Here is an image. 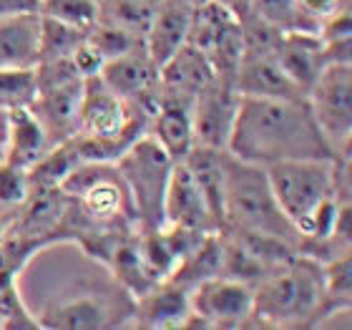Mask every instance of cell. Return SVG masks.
<instances>
[{
	"label": "cell",
	"instance_id": "cell-5",
	"mask_svg": "<svg viewBox=\"0 0 352 330\" xmlns=\"http://www.w3.org/2000/svg\"><path fill=\"white\" fill-rule=\"evenodd\" d=\"M264 172L282 214L292 222V227L302 237L317 207L335 194V156L332 159H289V162L270 164L264 167Z\"/></svg>",
	"mask_w": 352,
	"mask_h": 330
},
{
	"label": "cell",
	"instance_id": "cell-32",
	"mask_svg": "<svg viewBox=\"0 0 352 330\" xmlns=\"http://www.w3.org/2000/svg\"><path fill=\"white\" fill-rule=\"evenodd\" d=\"M297 6L312 23H320L324 18H330L332 13H338L342 8H350V0H297Z\"/></svg>",
	"mask_w": 352,
	"mask_h": 330
},
{
	"label": "cell",
	"instance_id": "cell-11",
	"mask_svg": "<svg viewBox=\"0 0 352 330\" xmlns=\"http://www.w3.org/2000/svg\"><path fill=\"white\" fill-rule=\"evenodd\" d=\"M101 81L131 103H139L146 111L156 109L159 99V66L146 53L144 45H136L131 51L121 53L116 59L103 63Z\"/></svg>",
	"mask_w": 352,
	"mask_h": 330
},
{
	"label": "cell",
	"instance_id": "cell-22",
	"mask_svg": "<svg viewBox=\"0 0 352 330\" xmlns=\"http://www.w3.org/2000/svg\"><path fill=\"white\" fill-rule=\"evenodd\" d=\"M81 154L76 149L74 139H66L60 144H53L41 159L28 167V182L30 189H51V187H60L66 182L68 174L81 164Z\"/></svg>",
	"mask_w": 352,
	"mask_h": 330
},
{
	"label": "cell",
	"instance_id": "cell-20",
	"mask_svg": "<svg viewBox=\"0 0 352 330\" xmlns=\"http://www.w3.org/2000/svg\"><path fill=\"white\" fill-rule=\"evenodd\" d=\"M51 149L48 134L38 116L28 109H13L6 111V149L3 159L10 164L28 169L30 164L41 159Z\"/></svg>",
	"mask_w": 352,
	"mask_h": 330
},
{
	"label": "cell",
	"instance_id": "cell-16",
	"mask_svg": "<svg viewBox=\"0 0 352 330\" xmlns=\"http://www.w3.org/2000/svg\"><path fill=\"white\" fill-rule=\"evenodd\" d=\"M194 8L184 0H156L154 15L144 33V48L156 66L169 61L189 38Z\"/></svg>",
	"mask_w": 352,
	"mask_h": 330
},
{
	"label": "cell",
	"instance_id": "cell-24",
	"mask_svg": "<svg viewBox=\"0 0 352 330\" xmlns=\"http://www.w3.org/2000/svg\"><path fill=\"white\" fill-rule=\"evenodd\" d=\"M156 0H98L101 18L98 21L118 25L133 36L144 38L151 15H154Z\"/></svg>",
	"mask_w": 352,
	"mask_h": 330
},
{
	"label": "cell",
	"instance_id": "cell-13",
	"mask_svg": "<svg viewBox=\"0 0 352 330\" xmlns=\"http://www.w3.org/2000/svg\"><path fill=\"white\" fill-rule=\"evenodd\" d=\"M191 316L189 290L176 285L174 280H164L144 295L133 298L131 328L141 330H171L186 328Z\"/></svg>",
	"mask_w": 352,
	"mask_h": 330
},
{
	"label": "cell",
	"instance_id": "cell-8",
	"mask_svg": "<svg viewBox=\"0 0 352 330\" xmlns=\"http://www.w3.org/2000/svg\"><path fill=\"white\" fill-rule=\"evenodd\" d=\"M307 106L335 154L352 144V63H324L307 91Z\"/></svg>",
	"mask_w": 352,
	"mask_h": 330
},
{
	"label": "cell",
	"instance_id": "cell-30",
	"mask_svg": "<svg viewBox=\"0 0 352 330\" xmlns=\"http://www.w3.org/2000/svg\"><path fill=\"white\" fill-rule=\"evenodd\" d=\"M28 169L10 164L8 159H0V209L18 212V207L28 199Z\"/></svg>",
	"mask_w": 352,
	"mask_h": 330
},
{
	"label": "cell",
	"instance_id": "cell-35",
	"mask_svg": "<svg viewBox=\"0 0 352 330\" xmlns=\"http://www.w3.org/2000/svg\"><path fill=\"white\" fill-rule=\"evenodd\" d=\"M3 149H6V111H0V159H3Z\"/></svg>",
	"mask_w": 352,
	"mask_h": 330
},
{
	"label": "cell",
	"instance_id": "cell-33",
	"mask_svg": "<svg viewBox=\"0 0 352 330\" xmlns=\"http://www.w3.org/2000/svg\"><path fill=\"white\" fill-rule=\"evenodd\" d=\"M214 3H219L221 8H227L236 21H242V18H247V15L252 13V0H214Z\"/></svg>",
	"mask_w": 352,
	"mask_h": 330
},
{
	"label": "cell",
	"instance_id": "cell-18",
	"mask_svg": "<svg viewBox=\"0 0 352 330\" xmlns=\"http://www.w3.org/2000/svg\"><path fill=\"white\" fill-rule=\"evenodd\" d=\"M274 56H277L279 66L285 68V74L305 94L315 83L317 74L324 66L322 41H320L317 33H307V30H285L282 38H279Z\"/></svg>",
	"mask_w": 352,
	"mask_h": 330
},
{
	"label": "cell",
	"instance_id": "cell-17",
	"mask_svg": "<svg viewBox=\"0 0 352 330\" xmlns=\"http://www.w3.org/2000/svg\"><path fill=\"white\" fill-rule=\"evenodd\" d=\"M217 79L206 56L191 43H184L169 61L159 66V94L194 101V96Z\"/></svg>",
	"mask_w": 352,
	"mask_h": 330
},
{
	"label": "cell",
	"instance_id": "cell-34",
	"mask_svg": "<svg viewBox=\"0 0 352 330\" xmlns=\"http://www.w3.org/2000/svg\"><path fill=\"white\" fill-rule=\"evenodd\" d=\"M15 212H8V209H0V243H3V237H6L8 227H10V222H13Z\"/></svg>",
	"mask_w": 352,
	"mask_h": 330
},
{
	"label": "cell",
	"instance_id": "cell-6",
	"mask_svg": "<svg viewBox=\"0 0 352 330\" xmlns=\"http://www.w3.org/2000/svg\"><path fill=\"white\" fill-rule=\"evenodd\" d=\"M131 192L139 229H159L164 225V192L174 162L151 134H144L126 149L116 162Z\"/></svg>",
	"mask_w": 352,
	"mask_h": 330
},
{
	"label": "cell",
	"instance_id": "cell-12",
	"mask_svg": "<svg viewBox=\"0 0 352 330\" xmlns=\"http://www.w3.org/2000/svg\"><path fill=\"white\" fill-rule=\"evenodd\" d=\"M164 225L199 229V232H217L204 194L199 189L191 169L184 162H174L169 172V182L164 192Z\"/></svg>",
	"mask_w": 352,
	"mask_h": 330
},
{
	"label": "cell",
	"instance_id": "cell-27",
	"mask_svg": "<svg viewBox=\"0 0 352 330\" xmlns=\"http://www.w3.org/2000/svg\"><path fill=\"white\" fill-rule=\"evenodd\" d=\"M252 13L279 30H307V33L320 30L317 23L302 13L297 0H252Z\"/></svg>",
	"mask_w": 352,
	"mask_h": 330
},
{
	"label": "cell",
	"instance_id": "cell-9",
	"mask_svg": "<svg viewBox=\"0 0 352 330\" xmlns=\"http://www.w3.org/2000/svg\"><path fill=\"white\" fill-rule=\"evenodd\" d=\"M189 305L186 328H244L252 320V285L214 275L191 287Z\"/></svg>",
	"mask_w": 352,
	"mask_h": 330
},
{
	"label": "cell",
	"instance_id": "cell-14",
	"mask_svg": "<svg viewBox=\"0 0 352 330\" xmlns=\"http://www.w3.org/2000/svg\"><path fill=\"white\" fill-rule=\"evenodd\" d=\"M191 103L184 99L159 94L156 109L148 118V134L156 144L169 154L171 162H184L194 144V124H191Z\"/></svg>",
	"mask_w": 352,
	"mask_h": 330
},
{
	"label": "cell",
	"instance_id": "cell-15",
	"mask_svg": "<svg viewBox=\"0 0 352 330\" xmlns=\"http://www.w3.org/2000/svg\"><path fill=\"white\" fill-rule=\"evenodd\" d=\"M234 83L242 96L307 101V94L285 74L274 53H244Z\"/></svg>",
	"mask_w": 352,
	"mask_h": 330
},
{
	"label": "cell",
	"instance_id": "cell-19",
	"mask_svg": "<svg viewBox=\"0 0 352 330\" xmlns=\"http://www.w3.org/2000/svg\"><path fill=\"white\" fill-rule=\"evenodd\" d=\"M41 59V13L0 18V68H36Z\"/></svg>",
	"mask_w": 352,
	"mask_h": 330
},
{
	"label": "cell",
	"instance_id": "cell-2",
	"mask_svg": "<svg viewBox=\"0 0 352 330\" xmlns=\"http://www.w3.org/2000/svg\"><path fill=\"white\" fill-rule=\"evenodd\" d=\"M324 316L322 262L297 252L252 287L250 325L297 328L320 325Z\"/></svg>",
	"mask_w": 352,
	"mask_h": 330
},
{
	"label": "cell",
	"instance_id": "cell-31",
	"mask_svg": "<svg viewBox=\"0 0 352 330\" xmlns=\"http://www.w3.org/2000/svg\"><path fill=\"white\" fill-rule=\"evenodd\" d=\"M71 61H74L76 71L83 76V79H91V76H98L101 74V68L106 61L101 59V53L96 51L94 45L88 43L86 38H83L81 43H78V48L74 51V56H71Z\"/></svg>",
	"mask_w": 352,
	"mask_h": 330
},
{
	"label": "cell",
	"instance_id": "cell-4",
	"mask_svg": "<svg viewBox=\"0 0 352 330\" xmlns=\"http://www.w3.org/2000/svg\"><path fill=\"white\" fill-rule=\"evenodd\" d=\"M133 295L113 282H81L45 302L36 316L45 330H106L131 325Z\"/></svg>",
	"mask_w": 352,
	"mask_h": 330
},
{
	"label": "cell",
	"instance_id": "cell-21",
	"mask_svg": "<svg viewBox=\"0 0 352 330\" xmlns=\"http://www.w3.org/2000/svg\"><path fill=\"white\" fill-rule=\"evenodd\" d=\"M224 154L227 149L194 147L184 159L204 194L217 232H221L224 227Z\"/></svg>",
	"mask_w": 352,
	"mask_h": 330
},
{
	"label": "cell",
	"instance_id": "cell-23",
	"mask_svg": "<svg viewBox=\"0 0 352 330\" xmlns=\"http://www.w3.org/2000/svg\"><path fill=\"white\" fill-rule=\"evenodd\" d=\"M322 285H324V316L327 320L338 310H350L352 302V257L350 252L338 255L322 262ZM320 320V323H322Z\"/></svg>",
	"mask_w": 352,
	"mask_h": 330
},
{
	"label": "cell",
	"instance_id": "cell-10",
	"mask_svg": "<svg viewBox=\"0 0 352 330\" xmlns=\"http://www.w3.org/2000/svg\"><path fill=\"white\" fill-rule=\"evenodd\" d=\"M242 94L234 83L212 79L191 103V124H194V144L209 149H227L232 126Z\"/></svg>",
	"mask_w": 352,
	"mask_h": 330
},
{
	"label": "cell",
	"instance_id": "cell-3",
	"mask_svg": "<svg viewBox=\"0 0 352 330\" xmlns=\"http://www.w3.org/2000/svg\"><path fill=\"white\" fill-rule=\"evenodd\" d=\"M232 232L270 235L302 249L300 232L292 227L272 194L264 167L224 154V227Z\"/></svg>",
	"mask_w": 352,
	"mask_h": 330
},
{
	"label": "cell",
	"instance_id": "cell-29",
	"mask_svg": "<svg viewBox=\"0 0 352 330\" xmlns=\"http://www.w3.org/2000/svg\"><path fill=\"white\" fill-rule=\"evenodd\" d=\"M86 41L101 53L103 61H111V59H116V56H121V53L136 48V45H144V38L133 36L129 30L118 28V25H111V23H103V21H98L94 28L88 30Z\"/></svg>",
	"mask_w": 352,
	"mask_h": 330
},
{
	"label": "cell",
	"instance_id": "cell-28",
	"mask_svg": "<svg viewBox=\"0 0 352 330\" xmlns=\"http://www.w3.org/2000/svg\"><path fill=\"white\" fill-rule=\"evenodd\" d=\"M83 38H86L83 30H76L71 25H63V23L41 15V59L38 63L71 59Z\"/></svg>",
	"mask_w": 352,
	"mask_h": 330
},
{
	"label": "cell",
	"instance_id": "cell-7",
	"mask_svg": "<svg viewBox=\"0 0 352 330\" xmlns=\"http://www.w3.org/2000/svg\"><path fill=\"white\" fill-rule=\"evenodd\" d=\"M38 91L30 103V111L43 124L48 141L60 144L78 132L83 76L76 71L74 61H45L36 66Z\"/></svg>",
	"mask_w": 352,
	"mask_h": 330
},
{
	"label": "cell",
	"instance_id": "cell-26",
	"mask_svg": "<svg viewBox=\"0 0 352 330\" xmlns=\"http://www.w3.org/2000/svg\"><path fill=\"white\" fill-rule=\"evenodd\" d=\"M41 15L88 33L98 23L101 10L98 0H41Z\"/></svg>",
	"mask_w": 352,
	"mask_h": 330
},
{
	"label": "cell",
	"instance_id": "cell-25",
	"mask_svg": "<svg viewBox=\"0 0 352 330\" xmlns=\"http://www.w3.org/2000/svg\"><path fill=\"white\" fill-rule=\"evenodd\" d=\"M36 91V68H0V111L28 109Z\"/></svg>",
	"mask_w": 352,
	"mask_h": 330
},
{
	"label": "cell",
	"instance_id": "cell-1",
	"mask_svg": "<svg viewBox=\"0 0 352 330\" xmlns=\"http://www.w3.org/2000/svg\"><path fill=\"white\" fill-rule=\"evenodd\" d=\"M227 152L242 162L270 167L289 159H332L307 101L242 96Z\"/></svg>",
	"mask_w": 352,
	"mask_h": 330
}]
</instances>
